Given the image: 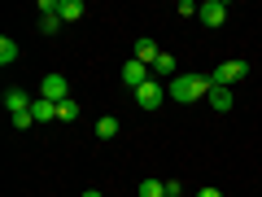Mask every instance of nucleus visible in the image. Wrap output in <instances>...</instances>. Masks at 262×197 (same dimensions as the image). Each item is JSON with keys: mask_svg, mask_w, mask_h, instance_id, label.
<instances>
[{"mask_svg": "<svg viewBox=\"0 0 262 197\" xmlns=\"http://www.w3.org/2000/svg\"><path fill=\"white\" fill-rule=\"evenodd\" d=\"M210 75H192V70H188V75H175L166 84V96L170 101H179V105H192V101H201V96H210Z\"/></svg>", "mask_w": 262, "mask_h": 197, "instance_id": "f257e3e1", "label": "nucleus"}, {"mask_svg": "<svg viewBox=\"0 0 262 197\" xmlns=\"http://www.w3.org/2000/svg\"><path fill=\"white\" fill-rule=\"evenodd\" d=\"M245 75H249V66H245V62H223V66H214L210 84H214V88H227V84H236V79H245Z\"/></svg>", "mask_w": 262, "mask_h": 197, "instance_id": "f03ea898", "label": "nucleus"}, {"mask_svg": "<svg viewBox=\"0 0 262 197\" xmlns=\"http://www.w3.org/2000/svg\"><path fill=\"white\" fill-rule=\"evenodd\" d=\"M162 101H166V84H153V79H149L144 88H136V105H140V110H149V114H153Z\"/></svg>", "mask_w": 262, "mask_h": 197, "instance_id": "7ed1b4c3", "label": "nucleus"}, {"mask_svg": "<svg viewBox=\"0 0 262 197\" xmlns=\"http://www.w3.org/2000/svg\"><path fill=\"white\" fill-rule=\"evenodd\" d=\"M39 96H48V101H70V88H66V75H44V92Z\"/></svg>", "mask_w": 262, "mask_h": 197, "instance_id": "20e7f679", "label": "nucleus"}, {"mask_svg": "<svg viewBox=\"0 0 262 197\" xmlns=\"http://www.w3.org/2000/svg\"><path fill=\"white\" fill-rule=\"evenodd\" d=\"M201 22L219 31V27L227 22V5H223V0H206V5H201Z\"/></svg>", "mask_w": 262, "mask_h": 197, "instance_id": "39448f33", "label": "nucleus"}, {"mask_svg": "<svg viewBox=\"0 0 262 197\" xmlns=\"http://www.w3.org/2000/svg\"><path fill=\"white\" fill-rule=\"evenodd\" d=\"M122 84H131V88H144V84H149V66L131 57V62L122 66Z\"/></svg>", "mask_w": 262, "mask_h": 197, "instance_id": "423d86ee", "label": "nucleus"}, {"mask_svg": "<svg viewBox=\"0 0 262 197\" xmlns=\"http://www.w3.org/2000/svg\"><path fill=\"white\" fill-rule=\"evenodd\" d=\"M31 105H35V101H31L22 88H9V92H5V110H9V119H13V114H31Z\"/></svg>", "mask_w": 262, "mask_h": 197, "instance_id": "0eeeda50", "label": "nucleus"}, {"mask_svg": "<svg viewBox=\"0 0 262 197\" xmlns=\"http://www.w3.org/2000/svg\"><path fill=\"white\" fill-rule=\"evenodd\" d=\"M131 57H136V62H144V66L153 70V62L162 57V48L153 44V40H136V44H131Z\"/></svg>", "mask_w": 262, "mask_h": 197, "instance_id": "6e6552de", "label": "nucleus"}, {"mask_svg": "<svg viewBox=\"0 0 262 197\" xmlns=\"http://www.w3.org/2000/svg\"><path fill=\"white\" fill-rule=\"evenodd\" d=\"M31 119H35V123H53V119H57V101L35 96V105H31Z\"/></svg>", "mask_w": 262, "mask_h": 197, "instance_id": "1a4fd4ad", "label": "nucleus"}, {"mask_svg": "<svg viewBox=\"0 0 262 197\" xmlns=\"http://www.w3.org/2000/svg\"><path fill=\"white\" fill-rule=\"evenodd\" d=\"M83 0H61V9H57V18H61V22H79V18H83Z\"/></svg>", "mask_w": 262, "mask_h": 197, "instance_id": "9d476101", "label": "nucleus"}, {"mask_svg": "<svg viewBox=\"0 0 262 197\" xmlns=\"http://www.w3.org/2000/svg\"><path fill=\"white\" fill-rule=\"evenodd\" d=\"M206 101L214 105L219 114H227V110H232V92H227V88H210V96H206Z\"/></svg>", "mask_w": 262, "mask_h": 197, "instance_id": "9b49d317", "label": "nucleus"}, {"mask_svg": "<svg viewBox=\"0 0 262 197\" xmlns=\"http://www.w3.org/2000/svg\"><path fill=\"white\" fill-rule=\"evenodd\" d=\"M153 75H162V79L170 84V79H175V57H170V53H162L158 62H153Z\"/></svg>", "mask_w": 262, "mask_h": 197, "instance_id": "f8f14e48", "label": "nucleus"}, {"mask_svg": "<svg viewBox=\"0 0 262 197\" xmlns=\"http://www.w3.org/2000/svg\"><path fill=\"white\" fill-rule=\"evenodd\" d=\"M9 62H18V44L9 35H0V66H9Z\"/></svg>", "mask_w": 262, "mask_h": 197, "instance_id": "ddd939ff", "label": "nucleus"}, {"mask_svg": "<svg viewBox=\"0 0 262 197\" xmlns=\"http://www.w3.org/2000/svg\"><path fill=\"white\" fill-rule=\"evenodd\" d=\"M96 136L101 141H114L118 136V119H96Z\"/></svg>", "mask_w": 262, "mask_h": 197, "instance_id": "4468645a", "label": "nucleus"}, {"mask_svg": "<svg viewBox=\"0 0 262 197\" xmlns=\"http://www.w3.org/2000/svg\"><path fill=\"white\" fill-rule=\"evenodd\" d=\"M79 119V101H61L57 105V123H75Z\"/></svg>", "mask_w": 262, "mask_h": 197, "instance_id": "2eb2a0df", "label": "nucleus"}, {"mask_svg": "<svg viewBox=\"0 0 262 197\" xmlns=\"http://www.w3.org/2000/svg\"><path fill=\"white\" fill-rule=\"evenodd\" d=\"M136 193H140V197H166V184H162V180H144Z\"/></svg>", "mask_w": 262, "mask_h": 197, "instance_id": "dca6fc26", "label": "nucleus"}, {"mask_svg": "<svg viewBox=\"0 0 262 197\" xmlns=\"http://www.w3.org/2000/svg\"><path fill=\"white\" fill-rule=\"evenodd\" d=\"M57 27H61V18H57V13H39V31H44V35H53Z\"/></svg>", "mask_w": 262, "mask_h": 197, "instance_id": "f3484780", "label": "nucleus"}, {"mask_svg": "<svg viewBox=\"0 0 262 197\" xmlns=\"http://www.w3.org/2000/svg\"><path fill=\"white\" fill-rule=\"evenodd\" d=\"M166 197H188L184 193V180H166Z\"/></svg>", "mask_w": 262, "mask_h": 197, "instance_id": "a211bd4d", "label": "nucleus"}, {"mask_svg": "<svg viewBox=\"0 0 262 197\" xmlns=\"http://www.w3.org/2000/svg\"><path fill=\"white\" fill-rule=\"evenodd\" d=\"M9 123H13V127H18V131H27V127H31V123H35V119H31V114H13V119H9Z\"/></svg>", "mask_w": 262, "mask_h": 197, "instance_id": "6ab92c4d", "label": "nucleus"}, {"mask_svg": "<svg viewBox=\"0 0 262 197\" xmlns=\"http://www.w3.org/2000/svg\"><path fill=\"white\" fill-rule=\"evenodd\" d=\"M196 197H223V193H219V188H201Z\"/></svg>", "mask_w": 262, "mask_h": 197, "instance_id": "aec40b11", "label": "nucleus"}, {"mask_svg": "<svg viewBox=\"0 0 262 197\" xmlns=\"http://www.w3.org/2000/svg\"><path fill=\"white\" fill-rule=\"evenodd\" d=\"M83 197H105V193H101V188H83Z\"/></svg>", "mask_w": 262, "mask_h": 197, "instance_id": "412c9836", "label": "nucleus"}]
</instances>
